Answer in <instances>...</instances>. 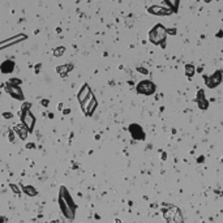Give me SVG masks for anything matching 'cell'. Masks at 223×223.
Segmentation results:
<instances>
[{"label":"cell","mask_w":223,"mask_h":223,"mask_svg":"<svg viewBox=\"0 0 223 223\" xmlns=\"http://www.w3.org/2000/svg\"><path fill=\"white\" fill-rule=\"evenodd\" d=\"M166 35H167V29L163 25H155L149 31V41L153 44H157V46L162 43V47H164Z\"/></svg>","instance_id":"7a4b0ae2"},{"label":"cell","mask_w":223,"mask_h":223,"mask_svg":"<svg viewBox=\"0 0 223 223\" xmlns=\"http://www.w3.org/2000/svg\"><path fill=\"white\" fill-rule=\"evenodd\" d=\"M64 47H58V49H55V51H54V55L55 56H60V55H63L64 54Z\"/></svg>","instance_id":"ac0fdd59"},{"label":"cell","mask_w":223,"mask_h":223,"mask_svg":"<svg viewBox=\"0 0 223 223\" xmlns=\"http://www.w3.org/2000/svg\"><path fill=\"white\" fill-rule=\"evenodd\" d=\"M147 12L152 14H155V16H168V14H172L174 12L168 8H163V7H158V5H153V7H149Z\"/></svg>","instance_id":"30bf717a"},{"label":"cell","mask_w":223,"mask_h":223,"mask_svg":"<svg viewBox=\"0 0 223 223\" xmlns=\"http://www.w3.org/2000/svg\"><path fill=\"white\" fill-rule=\"evenodd\" d=\"M90 97H91V90H90L89 85H87V84H85V85H84V86L80 89V91H78V94H77L78 102H80L81 104H84Z\"/></svg>","instance_id":"52a82bcc"},{"label":"cell","mask_w":223,"mask_h":223,"mask_svg":"<svg viewBox=\"0 0 223 223\" xmlns=\"http://www.w3.org/2000/svg\"><path fill=\"white\" fill-rule=\"evenodd\" d=\"M205 81H206V85L209 87H215L221 84L222 81V72L221 71H217L213 76L210 77H205Z\"/></svg>","instance_id":"9c48e42d"},{"label":"cell","mask_w":223,"mask_h":223,"mask_svg":"<svg viewBox=\"0 0 223 223\" xmlns=\"http://www.w3.org/2000/svg\"><path fill=\"white\" fill-rule=\"evenodd\" d=\"M14 133H16L17 136H20L21 140H26L29 131H28V128H26L24 124H19V125L14 127Z\"/></svg>","instance_id":"8fae6325"},{"label":"cell","mask_w":223,"mask_h":223,"mask_svg":"<svg viewBox=\"0 0 223 223\" xmlns=\"http://www.w3.org/2000/svg\"><path fill=\"white\" fill-rule=\"evenodd\" d=\"M9 188L12 189V191H13V193H16V194H19V193H21L20 192V187L19 185H16V184H9Z\"/></svg>","instance_id":"d6986e66"},{"label":"cell","mask_w":223,"mask_h":223,"mask_svg":"<svg viewBox=\"0 0 223 223\" xmlns=\"http://www.w3.org/2000/svg\"><path fill=\"white\" fill-rule=\"evenodd\" d=\"M22 192H24V193H25V194L30 196V197H34V196H37V194H38L37 189H35L34 187H31V185L22 187Z\"/></svg>","instance_id":"7c38bea8"},{"label":"cell","mask_w":223,"mask_h":223,"mask_svg":"<svg viewBox=\"0 0 223 223\" xmlns=\"http://www.w3.org/2000/svg\"><path fill=\"white\" fill-rule=\"evenodd\" d=\"M50 223H59V221H56V219H55V221H52V222H50Z\"/></svg>","instance_id":"484cf974"},{"label":"cell","mask_w":223,"mask_h":223,"mask_svg":"<svg viewBox=\"0 0 223 223\" xmlns=\"http://www.w3.org/2000/svg\"><path fill=\"white\" fill-rule=\"evenodd\" d=\"M138 71H140L141 73H144V74H146V73H147V71H146L145 68H138Z\"/></svg>","instance_id":"603a6c76"},{"label":"cell","mask_w":223,"mask_h":223,"mask_svg":"<svg viewBox=\"0 0 223 223\" xmlns=\"http://www.w3.org/2000/svg\"><path fill=\"white\" fill-rule=\"evenodd\" d=\"M81 107H82L84 112H85L87 116L93 115V112H94L95 107H97V101H95L94 95H91V97H90L89 99H87V101L85 102V103H84V104H81Z\"/></svg>","instance_id":"8992f818"},{"label":"cell","mask_w":223,"mask_h":223,"mask_svg":"<svg viewBox=\"0 0 223 223\" xmlns=\"http://www.w3.org/2000/svg\"><path fill=\"white\" fill-rule=\"evenodd\" d=\"M8 138H9L11 142H13V141H14V131H13V132H9V134H8Z\"/></svg>","instance_id":"44dd1931"},{"label":"cell","mask_w":223,"mask_h":223,"mask_svg":"<svg viewBox=\"0 0 223 223\" xmlns=\"http://www.w3.org/2000/svg\"><path fill=\"white\" fill-rule=\"evenodd\" d=\"M19 115L21 116V120H22V124L28 128L29 132L33 131L35 125V117L30 111H19Z\"/></svg>","instance_id":"3957f363"},{"label":"cell","mask_w":223,"mask_h":223,"mask_svg":"<svg viewBox=\"0 0 223 223\" xmlns=\"http://www.w3.org/2000/svg\"><path fill=\"white\" fill-rule=\"evenodd\" d=\"M5 90H7V93L11 95L12 98L20 99V101H22V99H24L22 90H21L20 86H13V85H9V84H7V87H5Z\"/></svg>","instance_id":"ba28073f"},{"label":"cell","mask_w":223,"mask_h":223,"mask_svg":"<svg viewBox=\"0 0 223 223\" xmlns=\"http://www.w3.org/2000/svg\"><path fill=\"white\" fill-rule=\"evenodd\" d=\"M26 38L28 37H26L25 34H19V35H14V37H12V38L4 39V41L0 42V50H4V49H7V47L13 46V44L19 43V42H21V41H25Z\"/></svg>","instance_id":"5b68a950"},{"label":"cell","mask_w":223,"mask_h":223,"mask_svg":"<svg viewBox=\"0 0 223 223\" xmlns=\"http://www.w3.org/2000/svg\"><path fill=\"white\" fill-rule=\"evenodd\" d=\"M204 1H205V3H210V1H212V0H204Z\"/></svg>","instance_id":"4316f807"},{"label":"cell","mask_w":223,"mask_h":223,"mask_svg":"<svg viewBox=\"0 0 223 223\" xmlns=\"http://www.w3.org/2000/svg\"><path fill=\"white\" fill-rule=\"evenodd\" d=\"M73 68L71 64H67V65H61V67H58L56 68V71H58L59 74H61V76H65V74L68 73V71H71V69Z\"/></svg>","instance_id":"5bb4252c"},{"label":"cell","mask_w":223,"mask_h":223,"mask_svg":"<svg viewBox=\"0 0 223 223\" xmlns=\"http://www.w3.org/2000/svg\"><path fill=\"white\" fill-rule=\"evenodd\" d=\"M198 103H200V107H201V108H204V110L207 107V102L205 101L204 98H202V101H201V99H198Z\"/></svg>","instance_id":"ffe728a7"},{"label":"cell","mask_w":223,"mask_h":223,"mask_svg":"<svg viewBox=\"0 0 223 223\" xmlns=\"http://www.w3.org/2000/svg\"><path fill=\"white\" fill-rule=\"evenodd\" d=\"M59 206L61 210L63 215L68 219V221H73L74 219V212H76V205L73 202V198L71 197L68 189L65 187H61L59 192Z\"/></svg>","instance_id":"6da1fadb"},{"label":"cell","mask_w":223,"mask_h":223,"mask_svg":"<svg viewBox=\"0 0 223 223\" xmlns=\"http://www.w3.org/2000/svg\"><path fill=\"white\" fill-rule=\"evenodd\" d=\"M7 84H9V85H13V86H20V85H21V80H19V78H12V80L7 81Z\"/></svg>","instance_id":"e0dca14e"},{"label":"cell","mask_w":223,"mask_h":223,"mask_svg":"<svg viewBox=\"0 0 223 223\" xmlns=\"http://www.w3.org/2000/svg\"><path fill=\"white\" fill-rule=\"evenodd\" d=\"M137 91L140 94H145V95H150L155 91V85L149 80L141 81L140 84L137 85Z\"/></svg>","instance_id":"277c9868"},{"label":"cell","mask_w":223,"mask_h":223,"mask_svg":"<svg viewBox=\"0 0 223 223\" xmlns=\"http://www.w3.org/2000/svg\"><path fill=\"white\" fill-rule=\"evenodd\" d=\"M26 147H28V149H30V147H34V144H28Z\"/></svg>","instance_id":"d4e9b609"},{"label":"cell","mask_w":223,"mask_h":223,"mask_svg":"<svg viewBox=\"0 0 223 223\" xmlns=\"http://www.w3.org/2000/svg\"><path fill=\"white\" fill-rule=\"evenodd\" d=\"M3 116H4L5 119H12V116H13V115H12L11 112H4V114H3Z\"/></svg>","instance_id":"7402d4cb"},{"label":"cell","mask_w":223,"mask_h":223,"mask_svg":"<svg viewBox=\"0 0 223 223\" xmlns=\"http://www.w3.org/2000/svg\"><path fill=\"white\" fill-rule=\"evenodd\" d=\"M164 3H167L168 7L171 8L172 12H177L179 9V4H180V0H163Z\"/></svg>","instance_id":"4fadbf2b"},{"label":"cell","mask_w":223,"mask_h":223,"mask_svg":"<svg viewBox=\"0 0 223 223\" xmlns=\"http://www.w3.org/2000/svg\"><path fill=\"white\" fill-rule=\"evenodd\" d=\"M12 69H13V63L12 61H5L4 64L1 65V71L4 72V73H8V72H12Z\"/></svg>","instance_id":"9a60e30c"},{"label":"cell","mask_w":223,"mask_h":223,"mask_svg":"<svg viewBox=\"0 0 223 223\" xmlns=\"http://www.w3.org/2000/svg\"><path fill=\"white\" fill-rule=\"evenodd\" d=\"M42 104H43V106H47V104H49V101H47V99H43V101H42Z\"/></svg>","instance_id":"cb8c5ba5"},{"label":"cell","mask_w":223,"mask_h":223,"mask_svg":"<svg viewBox=\"0 0 223 223\" xmlns=\"http://www.w3.org/2000/svg\"><path fill=\"white\" fill-rule=\"evenodd\" d=\"M185 73L188 77H192L194 74V67L192 64H187L185 65Z\"/></svg>","instance_id":"2e32d148"}]
</instances>
